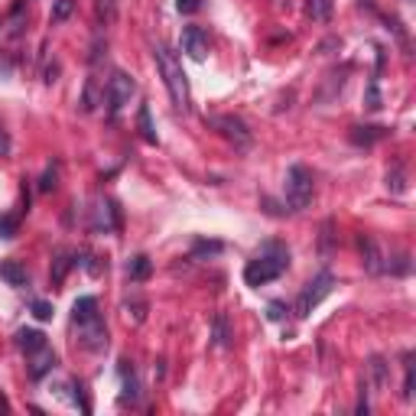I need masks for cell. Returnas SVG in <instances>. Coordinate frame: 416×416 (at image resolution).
Masks as SVG:
<instances>
[{
  "label": "cell",
  "instance_id": "obj_1",
  "mask_svg": "<svg viewBox=\"0 0 416 416\" xmlns=\"http://www.w3.org/2000/svg\"><path fill=\"white\" fill-rule=\"evenodd\" d=\"M286 267H290V251L283 244H277V241H270V244H263L261 254L244 267V280L247 286H263L270 280L283 277Z\"/></svg>",
  "mask_w": 416,
  "mask_h": 416
},
{
  "label": "cell",
  "instance_id": "obj_2",
  "mask_svg": "<svg viewBox=\"0 0 416 416\" xmlns=\"http://www.w3.org/2000/svg\"><path fill=\"white\" fill-rule=\"evenodd\" d=\"M153 59H156V65H160V75H163V82H166V88H170L173 104L185 114V111L192 108V98H189V82H185L182 62H179L166 46H153Z\"/></svg>",
  "mask_w": 416,
  "mask_h": 416
},
{
  "label": "cell",
  "instance_id": "obj_3",
  "mask_svg": "<svg viewBox=\"0 0 416 416\" xmlns=\"http://www.w3.org/2000/svg\"><path fill=\"white\" fill-rule=\"evenodd\" d=\"M286 202H290V208H296V212H302V208L312 202V173H309L302 163L290 166V173H286Z\"/></svg>",
  "mask_w": 416,
  "mask_h": 416
},
{
  "label": "cell",
  "instance_id": "obj_4",
  "mask_svg": "<svg viewBox=\"0 0 416 416\" xmlns=\"http://www.w3.org/2000/svg\"><path fill=\"white\" fill-rule=\"evenodd\" d=\"M332 286H335V277H332V273H319L312 283H306V290H302L300 300H296V316L300 319L312 316V309L332 293Z\"/></svg>",
  "mask_w": 416,
  "mask_h": 416
},
{
  "label": "cell",
  "instance_id": "obj_5",
  "mask_svg": "<svg viewBox=\"0 0 416 416\" xmlns=\"http://www.w3.org/2000/svg\"><path fill=\"white\" fill-rule=\"evenodd\" d=\"M133 92H137V82H133V75H127V72L117 69L114 75L108 78V104H111V114H117V111H124L127 104H131Z\"/></svg>",
  "mask_w": 416,
  "mask_h": 416
},
{
  "label": "cell",
  "instance_id": "obj_6",
  "mask_svg": "<svg viewBox=\"0 0 416 416\" xmlns=\"http://www.w3.org/2000/svg\"><path fill=\"white\" fill-rule=\"evenodd\" d=\"M179 49H182L189 59L202 62L208 55V33L202 26H185L182 36H179Z\"/></svg>",
  "mask_w": 416,
  "mask_h": 416
},
{
  "label": "cell",
  "instance_id": "obj_7",
  "mask_svg": "<svg viewBox=\"0 0 416 416\" xmlns=\"http://www.w3.org/2000/svg\"><path fill=\"white\" fill-rule=\"evenodd\" d=\"M78 339H82V348L101 351V348L108 345V329H104V322L94 316V319H88V322H78Z\"/></svg>",
  "mask_w": 416,
  "mask_h": 416
},
{
  "label": "cell",
  "instance_id": "obj_8",
  "mask_svg": "<svg viewBox=\"0 0 416 416\" xmlns=\"http://www.w3.org/2000/svg\"><path fill=\"white\" fill-rule=\"evenodd\" d=\"M215 127H221V133L231 143H238V147H251L254 143V133L247 131V124L241 121V117H231V114H224V117H215Z\"/></svg>",
  "mask_w": 416,
  "mask_h": 416
},
{
  "label": "cell",
  "instance_id": "obj_9",
  "mask_svg": "<svg viewBox=\"0 0 416 416\" xmlns=\"http://www.w3.org/2000/svg\"><path fill=\"white\" fill-rule=\"evenodd\" d=\"M358 251H361V263L371 270V273H381L384 270V263H381V251L378 244L371 238H358Z\"/></svg>",
  "mask_w": 416,
  "mask_h": 416
},
{
  "label": "cell",
  "instance_id": "obj_10",
  "mask_svg": "<svg viewBox=\"0 0 416 416\" xmlns=\"http://www.w3.org/2000/svg\"><path fill=\"white\" fill-rule=\"evenodd\" d=\"M0 280H7L10 286H26L30 273H26V267L20 261H0Z\"/></svg>",
  "mask_w": 416,
  "mask_h": 416
},
{
  "label": "cell",
  "instance_id": "obj_11",
  "mask_svg": "<svg viewBox=\"0 0 416 416\" xmlns=\"http://www.w3.org/2000/svg\"><path fill=\"white\" fill-rule=\"evenodd\" d=\"M101 101H104V92H101L98 75H88V82H85V94H82V111H85V114H92V111L98 108Z\"/></svg>",
  "mask_w": 416,
  "mask_h": 416
},
{
  "label": "cell",
  "instance_id": "obj_12",
  "mask_svg": "<svg viewBox=\"0 0 416 416\" xmlns=\"http://www.w3.org/2000/svg\"><path fill=\"white\" fill-rule=\"evenodd\" d=\"M16 345L23 348L26 355H36L39 348H46V335L36 332V329H20L16 332Z\"/></svg>",
  "mask_w": 416,
  "mask_h": 416
},
{
  "label": "cell",
  "instance_id": "obj_13",
  "mask_svg": "<svg viewBox=\"0 0 416 416\" xmlns=\"http://www.w3.org/2000/svg\"><path fill=\"white\" fill-rule=\"evenodd\" d=\"M150 270H153L150 257H147V254H137L131 263H127V277H131L133 283H143V280L150 277Z\"/></svg>",
  "mask_w": 416,
  "mask_h": 416
},
{
  "label": "cell",
  "instance_id": "obj_14",
  "mask_svg": "<svg viewBox=\"0 0 416 416\" xmlns=\"http://www.w3.org/2000/svg\"><path fill=\"white\" fill-rule=\"evenodd\" d=\"M72 316H75V322H88V319H94L98 316V300H94V296H82V300H75Z\"/></svg>",
  "mask_w": 416,
  "mask_h": 416
},
{
  "label": "cell",
  "instance_id": "obj_15",
  "mask_svg": "<svg viewBox=\"0 0 416 416\" xmlns=\"http://www.w3.org/2000/svg\"><path fill=\"white\" fill-rule=\"evenodd\" d=\"M137 127H140V133H143V140L147 143H156V127H153V114H150V108L147 104H140V111H137Z\"/></svg>",
  "mask_w": 416,
  "mask_h": 416
},
{
  "label": "cell",
  "instance_id": "obj_16",
  "mask_svg": "<svg viewBox=\"0 0 416 416\" xmlns=\"http://www.w3.org/2000/svg\"><path fill=\"white\" fill-rule=\"evenodd\" d=\"M53 368H55V355L49 351V348H39V358L30 364V374H33V378H43V374H46V371H53Z\"/></svg>",
  "mask_w": 416,
  "mask_h": 416
},
{
  "label": "cell",
  "instance_id": "obj_17",
  "mask_svg": "<svg viewBox=\"0 0 416 416\" xmlns=\"http://www.w3.org/2000/svg\"><path fill=\"white\" fill-rule=\"evenodd\" d=\"M124 368H121V378H124V400H137L140 397V390H137V378H133V368L127 371V361H121Z\"/></svg>",
  "mask_w": 416,
  "mask_h": 416
},
{
  "label": "cell",
  "instance_id": "obj_18",
  "mask_svg": "<svg viewBox=\"0 0 416 416\" xmlns=\"http://www.w3.org/2000/svg\"><path fill=\"white\" fill-rule=\"evenodd\" d=\"M384 137V127H355L351 131V140L355 143H374V140Z\"/></svg>",
  "mask_w": 416,
  "mask_h": 416
},
{
  "label": "cell",
  "instance_id": "obj_19",
  "mask_svg": "<svg viewBox=\"0 0 416 416\" xmlns=\"http://www.w3.org/2000/svg\"><path fill=\"white\" fill-rule=\"evenodd\" d=\"M72 13H75V0H55V7H53V23H65Z\"/></svg>",
  "mask_w": 416,
  "mask_h": 416
},
{
  "label": "cell",
  "instance_id": "obj_20",
  "mask_svg": "<svg viewBox=\"0 0 416 416\" xmlns=\"http://www.w3.org/2000/svg\"><path fill=\"white\" fill-rule=\"evenodd\" d=\"M309 13L316 16L319 23H329L332 20V0H312V4H309Z\"/></svg>",
  "mask_w": 416,
  "mask_h": 416
},
{
  "label": "cell",
  "instance_id": "obj_21",
  "mask_svg": "<svg viewBox=\"0 0 416 416\" xmlns=\"http://www.w3.org/2000/svg\"><path fill=\"white\" fill-rule=\"evenodd\" d=\"M72 257L69 254H59L55 257V263H53V283H62V280H65V273H69V267H72Z\"/></svg>",
  "mask_w": 416,
  "mask_h": 416
},
{
  "label": "cell",
  "instance_id": "obj_22",
  "mask_svg": "<svg viewBox=\"0 0 416 416\" xmlns=\"http://www.w3.org/2000/svg\"><path fill=\"white\" fill-rule=\"evenodd\" d=\"M55 185H59V166H46L43 179H39V192H53Z\"/></svg>",
  "mask_w": 416,
  "mask_h": 416
},
{
  "label": "cell",
  "instance_id": "obj_23",
  "mask_svg": "<svg viewBox=\"0 0 416 416\" xmlns=\"http://www.w3.org/2000/svg\"><path fill=\"white\" fill-rule=\"evenodd\" d=\"M16 228H20V218L13 215H0V238H16Z\"/></svg>",
  "mask_w": 416,
  "mask_h": 416
},
{
  "label": "cell",
  "instance_id": "obj_24",
  "mask_svg": "<svg viewBox=\"0 0 416 416\" xmlns=\"http://www.w3.org/2000/svg\"><path fill=\"white\" fill-rule=\"evenodd\" d=\"M212 341H215L218 348L228 345V322H224V316L215 319V332H212Z\"/></svg>",
  "mask_w": 416,
  "mask_h": 416
},
{
  "label": "cell",
  "instance_id": "obj_25",
  "mask_svg": "<svg viewBox=\"0 0 416 416\" xmlns=\"http://www.w3.org/2000/svg\"><path fill=\"white\" fill-rule=\"evenodd\" d=\"M387 185H390L393 192H403V189H407V173H403L400 166H397V170H393V176L387 173Z\"/></svg>",
  "mask_w": 416,
  "mask_h": 416
},
{
  "label": "cell",
  "instance_id": "obj_26",
  "mask_svg": "<svg viewBox=\"0 0 416 416\" xmlns=\"http://www.w3.org/2000/svg\"><path fill=\"white\" fill-rule=\"evenodd\" d=\"M33 316H36L39 322H49V319H53V306H49V302H43V300H36V302H33Z\"/></svg>",
  "mask_w": 416,
  "mask_h": 416
},
{
  "label": "cell",
  "instance_id": "obj_27",
  "mask_svg": "<svg viewBox=\"0 0 416 416\" xmlns=\"http://www.w3.org/2000/svg\"><path fill=\"white\" fill-rule=\"evenodd\" d=\"M98 13H104V20H114V13H117V0H98Z\"/></svg>",
  "mask_w": 416,
  "mask_h": 416
},
{
  "label": "cell",
  "instance_id": "obj_28",
  "mask_svg": "<svg viewBox=\"0 0 416 416\" xmlns=\"http://www.w3.org/2000/svg\"><path fill=\"white\" fill-rule=\"evenodd\" d=\"M218 251H221V244H218V241H212V244L199 241V244H195V251H192V257H202V254H218Z\"/></svg>",
  "mask_w": 416,
  "mask_h": 416
},
{
  "label": "cell",
  "instance_id": "obj_29",
  "mask_svg": "<svg viewBox=\"0 0 416 416\" xmlns=\"http://www.w3.org/2000/svg\"><path fill=\"white\" fill-rule=\"evenodd\" d=\"M10 150H13V143H10V133L0 127V160H4V156H10Z\"/></svg>",
  "mask_w": 416,
  "mask_h": 416
},
{
  "label": "cell",
  "instance_id": "obj_30",
  "mask_svg": "<svg viewBox=\"0 0 416 416\" xmlns=\"http://www.w3.org/2000/svg\"><path fill=\"white\" fill-rule=\"evenodd\" d=\"M176 7H179V13H195V10H199V0H179Z\"/></svg>",
  "mask_w": 416,
  "mask_h": 416
},
{
  "label": "cell",
  "instance_id": "obj_31",
  "mask_svg": "<svg viewBox=\"0 0 416 416\" xmlns=\"http://www.w3.org/2000/svg\"><path fill=\"white\" fill-rule=\"evenodd\" d=\"M283 316H286V306H283V302H270V319H277V322H280Z\"/></svg>",
  "mask_w": 416,
  "mask_h": 416
},
{
  "label": "cell",
  "instance_id": "obj_32",
  "mask_svg": "<svg viewBox=\"0 0 416 416\" xmlns=\"http://www.w3.org/2000/svg\"><path fill=\"white\" fill-rule=\"evenodd\" d=\"M0 407H4V410H10V403H7V397H4V393H0Z\"/></svg>",
  "mask_w": 416,
  "mask_h": 416
},
{
  "label": "cell",
  "instance_id": "obj_33",
  "mask_svg": "<svg viewBox=\"0 0 416 416\" xmlns=\"http://www.w3.org/2000/svg\"><path fill=\"white\" fill-rule=\"evenodd\" d=\"M407 4H410V0H407Z\"/></svg>",
  "mask_w": 416,
  "mask_h": 416
}]
</instances>
